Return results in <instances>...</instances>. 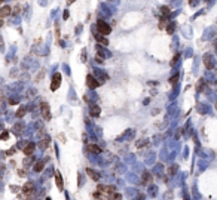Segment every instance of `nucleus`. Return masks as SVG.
Wrapping results in <instances>:
<instances>
[{
	"instance_id": "obj_1",
	"label": "nucleus",
	"mask_w": 217,
	"mask_h": 200,
	"mask_svg": "<svg viewBox=\"0 0 217 200\" xmlns=\"http://www.w3.org/2000/svg\"><path fill=\"white\" fill-rule=\"evenodd\" d=\"M97 30H98V33H100V34L107 36V34H110L112 27L107 24V22H104V21H98V22H97Z\"/></svg>"
},
{
	"instance_id": "obj_2",
	"label": "nucleus",
	"mask_w": 217,
	"mask_h": 200,
	"mask_svg": "<svg viewBox=\"0 0 217 200\" xmlns=\"http://www.w3.org/2000/svg\"><path fill=\"white\" fill-rule=\"evenodd\" d=\"M40 110H42V116L45 120H49L51 119V111H49V105L46 102H42L40 104Z\"/></svg>"
},
{
	"instance_id": "obj_3",
	"label": "nucleus",
	"mask_w": 217,
	"mask_h": 200,
	"mask_svg": "<svg viewBox=\"0 0 217 200\" xmlns=\"http://www.w3.org/2000/svg\"><path fill=\"white\" fill-rule=\"evenodd\" d=\"M61 74L60 73H55L54 74V77H52V85H51V89L52 91H57V89L60 87V85H61Z\"/></svg>"
},
{
	"instance_id": "obj_4",
	"label": "nucleus",
	"mask_w": 217,
	"mask_h": 200,
	"mask_svg": "<svg viewBox=\"0 0 217 200\" xmlns=\"http://www.w3.org/2000/svg\"><path fill=\"white\" fill-rule=\"evenodd\" d=\"M98 85H100V83L97 82V79H95L92 74H88V76H86V86H88L89 89H95Z\"/></svg>"
},
{
	"instance_id": "obj_5",
	"label": "nucleus",
	"mask_w": 217,
	"mask_h": 200,
	"mask_svg": "<svg viewBox=\"0 0 217 200\" xmlns=\"http://www.w3.org/2000/svg\"><path fill=\"white\" fill-rule=\"evenodd\" d=\"M204 65L207 67L208 70H213L214 68V61H213V56L210 54H205L204 55Z\"/></svg>"
},
{
	"instance_id": "obj_6",
	"label": "nucleus",
	"mask_w": 217,
	"mask_h": 200,
	"mask_svg": "<svg viewBox=\"0 0 217 200\" xmlns=\"http://www.w3.org/2000/svg\"><path fill=\"white\" fill-rule=\"evenodd\" d=\"M34 147H36V145H34L33 142H28L26 147H24V150H22V151H24V154H26V156H31V154H33V151H34Z\"/></svg>"
},
{
	"instance_id": "obj_7",
	"label": "nucleus",
	"mask_w": 217,
	"mask_h": 200,
	"mask_svg": "<svg viewBox=\"0 0 217 200\" xmlns=\"http://www.w3.org/2000/svg\"><path fill=\"white\" fill-rule=\"evenodd\" d=\"M86 173L92 178L94 181H98V180H100V173H98V172H95V170H92V169H89V168L86 169Z\"/></svg>"
},
{
	"instance_id": "obj_8",
	"label": "nucleus",
	"mask_w": 217,
	"mask_h": 200,
	"mask_svg": "<svg viewBox=\"0 0 217 200\" xmlns=\"http://www.w3.org/2000/svg\"><path fill=\"white\" fill-rule=\"evenodd\" d=\"M88 151L92 153V154H100L101 153V148L98 145H95V144H91V145H88Z\"/></svg>"
},
{
	"instance_id": "obj_9",
	"label": "nucleus",
	"mask_w": 217,
	"mask_h": 200,
	"mask_svg": "<svg viewBox=\"0 0 217 200\" xmlns=\"http://www.w3.org/2000/svg\"><path fill=\"white\" fill-rule=\"evenodd\" d=\"M55 181H57V185H58V188H60V190H63V187H64V182H63V176H61V173H60V172H57V173H55Z\"/></svg>"
},
{
	"instance_id": "obj_10",
	"label": "nucleus",
	"mask_w": 217,
	"mask_h": 200,
	"mask_svg": "<svg viewBox=\"0 0 217 200\" xmlns=\"http://www.w3.org/2000/svg\"><path fill=\"white\" fill-rule=\"evenodd\" d=\"M100 111H101V110H100V107H98V105H94V104L91 105V116L97 117V116L100 114Z\"/></svg>"
},
{
	"instance_id": "obj_11",
	"label": "nucleus",
	"mask_w": 217,
	"mask_h": 200,
	"mask_svg": "<svg viewBox=\"0 0 217 200\" xmlns=\"http://www.w3.org/2000/svg\"><path fill=\"white\" fill-rule=\"evenodd\" d=\"M11 13H12L11 8H9V6H3V8H2V12H0V16L5 18V16H8V15H11Z\"/></svg>"
},
{
	"instance_id": "obj_12",
	"label": "nucleus",
	"mask_w": 217,
	"mask_h": 200,
	"mask_svg": "<svg viewBox=\"0 0 217 200\" xmlns=\"http://www.w3.org/2000/svg\"><path fill=\"white\" fill-rule=\"evenodd\" d=\"M95 37H97V40L100 42V43H103V44H109V40H107V37H104L103 34H95Z\"/></svg>"
},
{
	"instance_id": "obj_13",
	"label": "nucleus",
	"mask_w": 217,
	"mask_h": 200,
	"mask_svg": "<svg viewBox=\"0 0 217 200\" xmlns=\"http://www.w3.org/2000/svg\"><path fill=\"white\" fill-rule=\"evenodd\" d=\"M107 199H109V200H120V199H122V196H120L119 193H116V191H113L112 194L107 196Z\"/></svg>"
},
{
	"instance_id": "obj_14",
	"label": "nucleus",
	"mask_w": 217,
	"mask_h": 200,
	"mask_svg": "<svg viewBox=\"0 0 217 200\" xmlns=\"http://www.w3.org/2000/svg\"><path fill=\"white\" fill-rule=\"evenodd\" d=\"M33 187H34L33 182H27L26 185L22 187V190H24V193H31V191H33Z\"/></svg>"
},
{
	"instance_id": "obj_15",
	"label": "nucleus",
	"mask_w": 217,
	"mask_h": 200,
	"mask_svg": "<svg viewBox=\"0 0 217 200\" xmlns=\"http://www.w3.org/2000/svg\"><path fill=\"white\" fill-rule=\"evenodd\" d=\"M177 169H179V166H177V165H171L170 168H168V175L173 176V175L177 172Z\"/></svg>"
},
{
	"instance_id": "obj_16",
	"label": "nucleus",
	"mask_w": 217,
	"mask_h": 200,
	"mask_svg": "<svg viewBox=\"0 0 217 200\" xmlns=\"http://www.w3.org/2000/svg\"><path fill=\"white\" fill-rule=\"evenodd\" d=\"M174 28H176L174 22H170V24L166 25V34H173L174 33Z\"/></svg>"
},
{
	"instance_id": "obj_17",
	"label": "nucleus",
	"mask_w": 217,
	"mask_h": 200,
	"mask_svg": "<svg viewBox=\"0 0 217 200\" xmlns=\"http://www.w3.org/2000/svg\"><path fill=\"white\" fill-rule=\"evenodd\" d=\"M49 142H51V138H49V137H46V138H43V139H42L40 147H42V148H46V145H49Z\"/></svg>"
},
{
	"instance_id": "obj_18",
	"label": "nucleus",
	"mask_w": 217,
	"mask_h": 200,
	"mask_svg": "<svg viewBox=\"0 0 217 200\" xmlns=\"http://www.w3.org/2000/svg\"><path fill=\"white\" fill-rule=\"evenodd\" d=\"M43 168H45L43 162H37V163L34 165V170H36V172H42V170H43Z\"/></svg>"
},
{
	"instance_id": "obj_19",
	"label": "nucleus",
	"mask_w": 217,
	"mask_h": 200,
	"mask_svg": "<svg viewBox=\"0 0 217 200\" xmlns=\"http://www.w3.org/2000/svg\"><path fill=\"white\" fill-rule=\"evenodd\" d=\"M26 111H27V110H26V107H19V110L16 111V117H19V119H21L24 114H26Z\"/></svg>"
},
{
	"instance_id": "obj_20",
	"label": "nucleus",
	"mask_w": 217,
	"mask_h": 200,
	"mask_svg": "<svg viewBox=\"0 0 217 200\" xmlns=\"http://www.w3.org/2000/svg\"><path fill=\"white\" fill-rule=\"evenodd\" d=\"M150 181V175H149V172H143V182L144 184H147Z\"/></svg>"
},
{
	"instance_id": "obj_21",
	"label": "nucleus",
	"mask_w": 217,
	"mask_h": 200,
	"mask_svg": "<svg viewBox=\"0 0 217 200\" xmlns=\"http://www.w3.org/2000/svg\"><path fill=\"white\" fill-rule=\"evenodd\" d=\"M165 24L168 25V24H170V22H168V19L162 18V19H161V24H159V28H164V27H165Z\"/></svg>"
},
{
	"instance_id": "obj_22",
	"label": "nucleus",
	"mask_w": 217,
	"mask_h": 200,
	"mask_svg": "<svg viewBox=\"0 0 217 200\" xmlns=\"http://www.w3.org/2000/svg\"><path fill=\"white\" fill-rule=\"evenodd\" d=\"M19 12H21V6H19V5H16V6L14 8V13H15V15H18Z\"/></svg>"
},
{
	"instance_id": "obj_23",
	"label": "nucleus",
	"mask_w": 217,
	"mask_h": 200,
	"mask_svg": "<svg viewBox=\"0 0 217 200\" xmlns=\"http://www.w3.org/2000/svg\"><path fill=\"white\" fill-rule=\"evenodd\" d=\"M21 127H22V125H19V123H18V125H15V132H16V133H19V132H21Z\"/></svg>"
},
{
	"instance_id": "obj_24",
	"label": "nucleus",
	"mask_w": 217,
	"mask_h": 200,
	"mask_svg": "<svg viewBox=\"0 0 217 200\" xmlns=\"http://www.w3.org/2000/svg\"><path fill=\"white\" fill-rule=\"evenodd\" d=\"M43 74H45V71H43V70H42V71H40V74H39V76H37V77H36V82H39V80H40V79H42V77H43Z\"/></svg>"
},
{
	"instance_id": "obj_25",
	"label": "nucleus",
	"mask_w": 217,
	"mask_h": 200,
	"mask_svg": "<svg viewBox=\"0 0 217 200\" xmlns=\"http://www.w3.org/2000/svg\"><path fill=\"white\" fill-rule=\"evenodd\" d=\"M177 80H179V76H174V77L171 79V85H176V83H177Z\"/></svg>"
},
{
	"instance_id": "obj_26",
	"label": "nucleus",
	"mask_w": 217,
	"mask_h": 200,
	"mask_svg": "<svg viewBox=\"0 0 217 200\" xmlns=\"http://www.w3.org/2000/svg\"><path fill=\"white\" fill-rule=\"evenodd\" d=\"M168 12H170V8H162V13H168Z\"/></svg>"
},
{
	"instance_id": "obj_27",
	"label": "nucleus",
	"mask_w": 217,
	"mask_h": 200,
	"mask_svg": "<svg viewBox=\"0 0 217 200\" xmlns=\"http://www.w3.org/2000/svg\"><path fill=\"white\" fill-rule=\"evenodd\" d=\"M177 59H179V55H176V56H174V59L171 61V65H174V64L177 62Z\"/></svg>"
},
{
	"instance_id": "obj_28",
	"label": "nucleus",
	"mask_w": 217,
	"mask_h": 200,
	"mask_svg": "<svg viewBox=\"0 0 217 200\" xmlns=\"http://www.w3.org/2000/svg\"><path fill=\"white\" fill-rule=\"evenodd\" d=\"M6 138H8V132L5 130V132L2 133V139H6Z\"/></svg>"
},
{
	"instance_id": "obj_29",
	"label": "nucleus",
	"mask_w": 217,
	"mask_h": 200,
	"mask_svg": "<svg viewBox=\"0 0 217 200\" xmlns=\"http://www.w3.org/2000/svg\"><path fill=\"white\" fill-rule=\"evenodd\" d=\"M14 153H15V150H14V148H11V150H8V153H6V154H9V156H11V154H14Z\"/></svg>"
},
{
	"instance_id": "obj_30",
	"label": "nucleus",
	"mask_w": 217,
	"mask_h": 200,
	"mask_svg": "<svg viewBox=\"0 0 217 200\" xmlns=\"http://www.w3.org/2000/svg\"><path fill=\"white\" fill-rule=\"evenodd\" d=\"M67 18H68V12L65 11V12H64V19H67Z\"/></svg>"
},
{
	"instance_id": "obj_31",
	"label": "nucleus",
	"mask_w": 217,
	"mask_h": 200,
	"mask_svg": "<svg viewBox=\"0 0 217 200\" xmlns=\"http://www.w3.org/2000/svg\"><path fill=\"white\" fill-rule=\"evenodd\" d=\"M67 2H68V3H73V2H75V0H67Z\"/></svg>"
},
{
	"instance_id": "obj_32",
	"label": "nucleus",
	"mask_w": 217,
	"mask_h": 200,
	"mask_svg": "<svg viewBox=\"0 0 217 200\" xmlns=\"http://www.w3.org/2000/svg\"><path fill=\"white\" fill-rule=\"evenodd\" d=\"M214 107H216V110H217V102H216V105H214Z\"/></svg>"
},
{
	"instance_id": "obj_33",
	"label": "nucleus",
	"mask_w": 217,
	"mask_h": 200,
	"mask_svg": "<svg viewBox=\"0 0 217 200\" xmlns=\"http://www.w3.org/2000/svg\"><path fill=\"white\" fill-rule=\"evenodd\" d=\"M216 49H217V42H216Z\"/></svg>"
},
{
	"instance_id": "obj_34",
	"label": "nucleus",
	"mask_w": 217,
	"mask_h": 200,
	"mask_svg": "<svg viewBox=\"0 0 217 200\" xmlns=\"http://www.w3.org/2000/svg\"><path fill=\"white\" fill-rule=\"evenodd\" d=\"M46 200H51V199H49V197H48V199H46Z\"/></svg>"
},
{
	"instance_id": "obj_35",
	"label": "nucleus",
	"mask_w": 217,
	"mask_h": 200,
	"mask_svg": "<svg viewBox=\"0 0 217 200\" xmlns=\"http://www.w3.org/2000/svg\"><path fill=\"white\" fill-rule=\"evenodd\" d=\"M216 73H217V70H216Z\"/></svg>"
}]
</instances>
